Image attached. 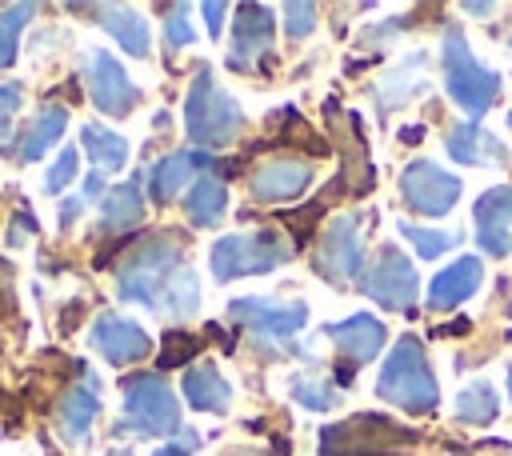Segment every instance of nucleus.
I'll use <instances>...</instances> for the list:
<instances>
[{"label":"nucleus","instance_id":"32","mask_svg":"<svg viewBox=\"0 0 512 456\" xmlns=\"http://www.w3.org/2000/svg\"><path fill=\"white\" fill-rule=\"evenodd\" d=\"M400 232L412 240V248L420 256H440L444 248L456 244V232H428V228H416V224H400Z\"/></svg>","mask_w":512,"mask_h":456},{"label":"nucleus","instance_id":"24","mask_svg":"<svg viewBox=\"0 0 512 456\" xmlns=\"http://www.w3.org/2000/svg\"><path fill=\"white\" fill-rule=\"evenodd\" d=\"M184 396L200 412H224L228 400H232V388L224 384V376L212 364H196V368L184 372Z\"/></svg>","mask_w":512,"mask_h":456},{"label":"nucleus","instance_id":"8","mask_svg":"<svg viewBox=\"0 0 512 456\" xmlns=\"http://www.w3.org/2000/svg\"><path fill=\"white\" fill-rule=\"evenodd\" d=\"M84 72H88V96L104 116H128L136 108L140 92L108 52L92 48L88 60H84Z\"/></svg>","mask_w":512,"mask_h":456},{"label":"nucleus","instance_id":"39","mask_svg":"<svg viewBox=\"0 0 512 456\" xmlns=\"http://www.w3.org/2000/svg\"><path fill=\"white\" fill-rule=\"evenodd\" d=\"M204 16H208V32L220 36V16H224V4H204Z\"/></svg>","mask_w":512,"mask_h":456},{"label":"nucleus","instance_id":"10","mask_svg":"<svg viewBox=\"0 0 512 456\" xmlns=\"http://www.w3.org/2000/svg\"><path fill=\"white\" fill-rule=\"evenodd\" d=\"M364 292L380 308H408L416 300V268L404 260L400 248H384L364 280Z\"/></svg>","mask_w":512,"mask_h":456},{"label":"nucleus","instance_id":"31","mask_svg":"<svg viewBox=\"0 0 512 456\" xmlns=\"http://www.w3.org/2000/svg\"><path fill=\"white\" fill-rule=\"evenodd\" d=\"M292 396H296L304 408H332V404H336V392H332L328 380H320V376H296V380H292Z\"/></svg>","mask_w":512,"mask_h":456},{"label":"nucleus","instance_id":"23","mask_svg":"<svg viewBox=\"0 0 512 456\" xmlns=\"http://www.w3.org/2000/svg\"><path fill=\"white\" fill-rule=\"evenodd\" d=\"M100 16V24L116 36V44L128 52V56H148V24L140 12L124 8V4H96L92 8Z\"/></svg>","mask_w":512,"mask_h":456},{"label":"nucleus","instance_id":"28","mask_svg":"<svg viewBox=\"0 0 512 456\" xmlns=\"http://www.w3.org/2000/svg\"><path fill=\"white\" fill-rule=\"evenodd\" d=\"M32 16H36V4H8V8H0V72L16 64L20 32L28 28Z\"/></svg>","mask_w":512,"mask_h":456},{"label":"nucleus","instance_id":"27","mask_svg":"<svg viewBox=\"0 0 512 456\" xmlns=\"http://www.w3.org/2000/svg\"><path fill=\"white\" fill-rule=\"evenodd\" d=\"M224 204H228V192H224V184H220L216 176H200V180L192 184L188 200H184L188 220H192L196 228H212V224L224 216Z\"/></svg>","mask_w":512,"mask_h":456},{"label":"nucleus","instance_id":"21","mask_svg":"<svg viewBox=\"0 0 512 456\" xmlns=\"http://www.w3.org/2000/svg\"><path fill=\"white\" fill-rule=\"evenodd\" d=\"M448 152H452L460 164H500V160H504L500 140L488 136V132L480 128V120L452 124V132H448Z\"/></svg>","mask_w":512,"mask_h":456},{"label":"nucleus","instance_id":"44","mask_svg":"<svg viewBox=\"0 0 512 456\" xmlns=\"http://www.w3.org/2000/svg\"><path fill=\"white\" fill-rule=\"evenodd\" d=\"M240 456H244V452H240Z\"/></svg>","mask_w":512,"mask_h":456},{"label":"nucleus","instance_id":"41","mask_svg":"<svg viewBox=\"0 0 512 456\" xmlns=\"http://www.w3.org/2000/svg\"><path fill=\"white\" fill-rule=\"evenodd\" d=\"M108 456H132V452H124V448H116V452H108Z\"/></svg>","mask_w":512,"mask_h":456},{"label":"nucleus","instance_id":"19","mask_svg":"<svg viewBox=\"0 0 512 456\" xmlns=\"http://www.w3.org/2000/svg\"><path fill=\"white\" fill-rule=\"evenodd\" d=\"M328 336L336 340V348H340L352 364H364V360H372V356L380 352V344H384V324H380L376 316H368V312H356V316H348V320H340V324H328Z\"/></svg>","mask_w":512,"mask_h":456},{"label":"nucleus","instance_id":"11","mask_svg":"<svg viewBox=\"0 0 512 456\" xmlns=\"http://www.w3.org/2000/svg\"><path fill=\"white\" fill-rule=\"evenodd\" d=\"M360 260H364V248H360V220H356V216H336V220L324 228L316 268H320L328 280H348V276L360 272Z\"/></svg>","mask_w":512,"mask_h":456},{"label":"nucleus","instance_id":"7","mask_svg":"<svg viewBox=\"0 0 512 456\" xmlns=\"http://www.w3.org/2000/svg\"><path fill=\"white\" fill-rule=\"evenodd\" d=\"M288 256L284 236L276 232H256V236H228L212 248V272L216 280H236L252 272H268Z\"/></svg>","mask_w":512,"mask_h":456},{"label":"nucleus","instance_id":"42","mask_svg":"<svg viewBox=\"0 0 512 456\" xmlns=\"http://www.w3.org/2000/svg\"><path fill=\"white\" fill-rule=\"evenodd\" d=\"M508 392H512V372H508Z\"/></svg>","mask_w":512,"mask_h":456},{"label":"nucleus","instance_id":"16","mask_svg":"<svg viewBox=\"0 0 512 456\" xmlns=\"http://www.w3.org/2000/svg\"><path fill=\"white\" fill-rule=\"evenodd\" d=\"M96 416H100V392H96V380L88 376L84 384H76L72 392H64V400L56 408V428H60V436L68 444H84Z\"/></svg>","mask_w":512,"mask_h":456},{"label":"nucleus","instance_id":"17","mask_svg":"<svg viewBox=\"0 0 512 456\" xmlns=\"http://www.w3.org/2000/svg\"><path fill=\"white\" fill-rule=\"evenodd\" d=\"M312 168L304 160H268L256 176H252V196L272 204V200H292L308 188Z\"/></svg>","mask_w":512,"mask_h":456},{"label":"nucleus","instance_id":"26","mask_svg":"<svg viewBox=\"0 0 512 456\" xmlns=\"http://www.w3.org/2000/svg\"><path fill=\"white\" fill-rule=\"evenodd\" d=\"M80 144H84L88 160L96 164V172H116L128 160V140L116 136V132H108L104 124H84L80 128Z\"/></svg>","mask_w":512,"mask_h":456},{"label":"nucleus","instance_id":"2","mask_svg":"<svg viewBox=\"0 0 512 456\" xmlns=\"http://www.w3.org/2000/svg\"><path fill=\"white\" fill-rule=\"evenodd\" d=\"M412 440H416V432L392 424L388 416L360 412V416L320 432V456H400V452H408Z\"/></svg>","mask_w":512,"mask_h":456},{"label":"nucleus","instance_id":"6","mask_svg":"<svg viewBox=\"0 0 512 456\" xmlns=\"http://www.w3.org/2000/svg\"><path fill=\"white\" fill-rule=\"evenodd\" d=\"M444 72H448V96L464 112L480 116V112L492 108V100L500 92V80H496V72L480 68V60L468 52V44H464V36L456 28L444 36Z\"/></svg>","mask_w":512,"mask_h":456},{"label":"nucleus","instance_id":"36","mask_svg":"<svg viewBox=\"0 0 512 456\" xmlns=\"http://www.w3.org/2000/svg\"><path fill=\"white\" fill-rule=\"evenodd\" d=\"M184 16H188V8L180 4V8H172V12H168V20H164V32H168V44H172V48L192 44V24H188Z\"/></svg>","mask_w":512,"mask_h":456},{"label":"nucleus","instance_id":"20","mask_svg":"<svg viewBox=\"0 0 512 456\" xmlns=\"http://www.w3.org/2000/svg\"><path fill=\"white\" fill-rule=\"evenodd\" d=\"M204 164H212V156H204V152H172V156L156 160V164H152V172H148L152 200L168 204V200H172V196L192 180V168H204Z\"/></svg>","mask_w":512,"mask_h":456},{"label":"nucleus","instance_id":"25","mask_svg":"<svg viewBox=\"0 0 512 456\" xmlns=\"http://www.w3.org/2000/svg\"><path fill=\"white\" fill-rule=\"evenodd\" d=\"M140 216H144V196H140V184L136 180H128V184H116L112 192H104V200H100V228L108 232H120V228H132V224H140Z\"/></svg>","mask_w":512,"mask_h":456},{"label":"nucleus","instance_id":"30","mask_svg":"<svg viewBox=\"0 0 512 456\" xmlns=\"http://www.w3.org/2000/svg\"><path fill=\"white\" fill-rule=\"evenodd\" d=\"M196 300H200L196 276L180 268V272L168 280V288H164V296H160V308H164V312H172V316H188V312L196 308Z\"/></svg>","mask_w":512,"mask_h":456},{"label":"nucleus","instance_id":"34","mask_svg":"<svg viewBox=\"0 0 512 456\" xmlns=\"http://www.w3.org/2000/svg\"><path fill=\"white\" fill-rule=\"evenodd\" d=\"M24 92L20 84H0V152L8 156L12 152V140H8V128L16 124V108H20Z\"/></svg>","mask_w":512,"mask_h":456},{"label":"nucleus","instance_id":"13","mask_svg":"<svg viewBox=\"0 0 512 456\" xmlns=\"http://www.w3.org/2000/svg\"><path fill=\"white\" fill-rule=\"evenodd\" d=\"M232 316L244 320L264 340H284L308 320L304 304H272V300H232Z\"/></svg>","mask_w":512,"mask_h":456},{"label":"nucleus","instance_id":"3","mask_svg":"<svg viewBox=\"0 0 512 456\" xmlns=\"http://www.w3.org/2000/svg\"><path fill=\"white\" fill-rule=\"evenodd\" d=\"M376 392H380L388 404L404 408V412H432V408H436L440 392H436V380H432L428 360H424V352L416 348V340H400V344L388 352L384 372H380V380H376Z\"/></svg>","mask_w":512,"mask_h":456},{"label":"nucleus","instance_id":"33","mask_svg":"<svg viewBox=\"0 0 512 456\" xmlns=\"http://www.w3.org/2000/svg\"><path fill=\"white\" fill-rule=\"evenodd\" d=\"M196 352H200V340H196V336H188V332H168V336H164V352H160V368L188 364Z\"/></svg>","mask_w":512,"mask_h":456},{"label":"nucleus","instance_id":"9","mask_svg":"<svg viewBox=\"0 0 512 456\" xmlns=\"http://www.w3.org/2000/svg\"><path fill=\"white\" fill-rule=\"evenodd\" d=\"M400 192H404L408 208H416L420 216H444L460 196V180L448 176L444 168H436L432 160H416L404 168Z\"/></svg>","mask_w":512,"mask_h":456},{"label":"nucleus","instance_id":"38","mask_svg":"<svg viewBox=\"0 0 512 456\" xmlns=\"http://www.w3.org/2000/svg\"><path fill=\"white\" fill-rule=\"evenodd\" d=\"M80 212H84V196H68V200L60 204V224L72 228V220H76Z\"/></svg>","mask_w":512,"mask_h":456},{"label":"nucleus","instance_id":"1","mask_svg":"<svg viewBox=\"0 0 512 456\" xmlns=\"http://www.w3.org/2000/svg\"><path fill=\"white\" fill-rule=\"evenodd\" d=\"M176 260H180V236L176 232H156V236L140 240L132 248V256L120 264V276H116L120 300L160 308V296H164L168 280L176 276Z\"/></svg>","mask_w":512,"mask_h":456},{"label":"nucleus","instance_id":"29","mask_svg":"<svg viewBox=\"0 0 512 456\" xmlns=\"http://www.w3.org/2000/svg\"><path fill=\"white\" fill-rule=\"evenodd\" d=\"M456 416L464 420V424H492L496 420V392L480 380V384H472V388H464L460 396H456Z\"/></svg>","mask_w":512,"mask_h":456},{"label":"nucleus","instance_id":"5","mask_svg":"<svg viewBox=\"0 0 512 456\" xmlns=\"http://www.w3.org/2000/svg\"><path fill=\"white\" fill-rule=\"evenodd\" d=\"M184 112H188V136L200 148H220V144H228L240 132V108L212 80V72H196Z\"/></svg>","mask_w":512,"mask_h":456},{"label":"nucleus","instance_id":"12","mask_svg":"<svg viewBox=\"0 0 512 456\" xmlns=\"http://www.w3.org/2000/svg\"><path fill=\"white\" fill-rule=\"evenodd\" d=\"M92 344H96V352H100L108 364H116V368L144 360L148 348H152V340L144 336V328L132 324V320H124V316H116V312H104V316L92 324Z\"/></svg>","mask_w":512,"mask_h":456},{"label":"nucleus","instance_id":"43","mask_svg":"<svg viewBox=\"0 0 512 456\" xmlns=\"http://www.w3.org/2000/svg\"><path fill=\"white\" fill-rule=\"evenodd\" d=\"M508 124H512V116H508Z\"/></svg>","mask_w":512,"mask_h":456},{"label":"nucleus","instance_id":"18","mask_svg":"<svg viewBox=\"0 0 512 456\" xmlns=\"http://www.w3.org/2000/svg\"><path fill=\"white\" fill-rule=\"evenodd\" d=\"M64 128H68V108H64V104L40 108V112L28 120V128L20 132V140L12 144V160H20V164L40 160V156L48 152V144H56V140L64 136Z\"/></svg>","mask_w":512,"mask_h":456},{"label":"nucleus","instance_id":"40","mask_svg":"<svg viewBox=\"0 0 512 456\" xmlns=\"http://www.w3.org/2000/svg\"><path fill=\"white\" fill-rule=\"evenodd\" d=\"M156 456H188V452H184V448H180V444H164V448H160V452H156Z\"/></svg>","mask_w":512,"mask_h":456},{"label":"nucleus","instance_id":"37","mask_svg":"<svg viewBox=\"0 0 512 456\" xmlns=\"http://www.w3.org/2000/svg\"><path fill=\"white\" fill-rule=\"evenodd\" d=\"M284 16H288V32H292V36H304V32H312L316 8H312V4H288Z\"/></svg>","mask_w":512,"mask_h":456},{"label":"nucleus","instance_id":"4","mask_svg":"<svg viewBox=\"0 0 512 456\" xmlns=\"http://www.w3.org/2000/svg\"><path fill=\"white\" fill-rule=\"evenodd\" d=\"M124 428L136 436H168L180 428L176 396L156 372L124 376V424H120V432Z\"/></svg>","mask_w":512,"mask_h":456},{"label":"nucleus","instance_id":"22","mask_svg":"<svg viewBox=\"0 0 512 456\" xmlns=\"http://www.w3.org/2000/svg\"><path fill=\"white\" fill-rule=\"evenodd\" d=\"M480 276H484V272H480V260L460 256L452 268H444V272L432 280V288H428V304H432V308H452V304L468 300V296L476 292Z\"/></svg>","mask_w":512,"mask_h":456},{"label":"nucleus","instance_id":"15","mask_svg":"<svg viewBox=\"0 0 512 456\" xmlns=\"http://www.w3.org/2000/svg\"><path fill=\"white\" fill-rule=\"evenodd\" d=\"M508 224H512V184L508 188H492L476 200V236L484 244L488 256H504L508 252Z\"/></svg>","mask_w":512,"mask_h":456},{"label":"nucleus","instance_id":"14","mask_svg":"<svg viewBox=\"0 0 512 456\" xmlns=\"http://www.w3.org/2000/svg\"><path fill=\"white\" fill-rule=\"evenodd\" d=\"M272 48V16L264 4H240L236 36H232V68H256V56H268Z\"/></svg>","mask_w":512,"mask_h":456},{"label":"nucleus","instance_id":"35","mask_svg":"<svg viewBox=\"0 0 512 456\" xmlns=\"http://www.w3.org/2000/svg\"><path fill=\"white\" fill-rule=\"evenodd\" d=\"M76 180V148H64L60 156H56V164L44 172V192H64L68 184Z\"/></svg>","mask_w":512,"mask_h":456}]
</instances>
